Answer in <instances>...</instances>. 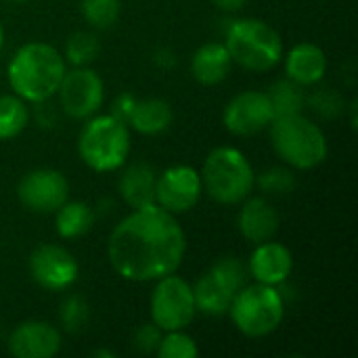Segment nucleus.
<instances>
[{"label":"nucleus","mask_w":358,"mask_h":358,"mask_svg":"<svg viewBox=\"0 0 358 358\" xmlns=\"http://www.w3.org/2000/svg\"><path fill=\"white\" fill-rule=\"evenodd\" d=\"M174 122V111L164 99H141L128 120V128L143 136H155L166 132Z\"/></svg>","instance_id":"21"},{"label":"nucleus","mask_w":358,"mask_h":358,"mask_svg":"<svg viewBox=\"0 0 358 358\" xmlns=\"http://www.w3.org/2000/svg\"><path fill=\"white\" fill-rule=\"evenodd\" d=\"M162 336H164V331H162L155 323H145V325H141V327L134 331V336H132V346H134V350H138V352H143V355H151V352L157 350Z\"/></svg>","instance_id":"31"},{"label":"nucleus","mask_w":358,"mask_h":358,"mask_svg":"<svg viewBox=\"0 0 358 358\" xmlns=\"http://www.w3.org/2000/svg\"><path fill=\"white\" fill-rule=\"evenodd\" d=\"M153 61H155L157 67L170 69V67L176 65V55H174V50H170V48H157L155 55H153Z\"/></svg>","instance_id":"33"},{"label":"nucleus","mask_w":358,"mask_h":358,"mask_svg":"<svg viewBox=\"0 0 358 358\" xmlns=\"http://www.w3.org/2000/svg\"><path fill=\"white\" fill-rule=\"evenodd\" d=\"M224 46L233 59V65L256 73L275 69L285 52L281 34L271 23L256 17L227 21Z\"/></svg>","instance_id":"3"},{"label":"nucleus","mask_w":358,"mask_h":358,"mask_svg":"<svg viewBox=\"0 0 358 358\" xmlns=\"http://www.w3.org/2000/svg\"><path fill=\"white\" fill-rule=\"evenodd\" d=\"M78 134V155L94 172H115L130 155V128L111 113L84 120Z\"/></svg>","instance_id":"6"},{"label":"nucleus","mask_w":358,"mask_h":358,"mask_svg":"<svg viewBox=\"0 0 358 358\" xmlns=\"http://www.w3.org/2000/svg\"><path fill=\"white\" fill-rule=\"evenodd\" d=\"M2 44H4V29H2V25H0V48H2Z\"/></svg>","instance_id":"36"},{"label":"nucleus","mask_w":358,"mask_h":358,"mask_svg":"<svg viewBox=\"0 0 358 358\" xmlns=\"http://www.w3.org/2000/svg\"><path fill=\"white\" fill-rule=\"evenodd\" d=\"M88 319H90V306H88V302L82 296L71 294V296H67L61 302L59 323H61V329L63 331H67V334H80L86 327Z\"/></svg>","instance_id":"28"},{"label":"nucleus","mask_w":358,"mask_h":358,"mask_svg":"<svg viewBox=\"0 0 358 358\" xmlns=\"http://www.w3.org/2000/svg\"><path fill=\"white\" fill-rule=\"evenodd\" d=\"M203 195V185L199 170L193 166H170L162 174H157L155 180V203L178 216L189 210H193Z\"/></svg>","instance_id":"13"},{"label":"nucleus","mask_w":358,"mask_h":358,"mask_svg":"<svg viewBox=\"0 0 358 358\" xmlns=\"http://www.w3.org/2000/svg\"><path fill=\"white\" fill-rule=\"evenodd\" d=\"M29 124V109L17 94H0V141L17 138Z\"/></svg>","instance_id":"24"},{"label":"nucleus","mask_w":358,"mask_h":358,"mask_svg":"<svg viewBox=\"0 0 358 358\" xmlns=\"http://www.w3.org/2000/svg\"><path fill=\"white\" fill-rule=\"evenodd\" d=\"M80 10L84 21L94 29H109L122 13V0H82Z\"/></svg>","instance_id":"27"},{"label":"nucleus","mask_w":358,"mask_h":358,"mask_svg":"<svg viewBox=\"0 0 358 358\" xmlns=\"http://www.w3.org/2000/svg\"><path fill=\"white\" fill-rule=\"evenodd\" d=\"M271 105L275 109V117L279 115H292V113H302L306 107V92L304 86L296 84L289 78L277 80L268 90H266Z\"/></svg>","instance_id":"23"},{"label":"nucleus","mask_w":358,"mask_h":358,"mask_svg":"<svg viewBox=\"0 0 358 358\" xmlns=\"http://www.w3.org/2000/svg\"><path fill=\"white\" fill-rule=\"evenodd\" d=\"M294 271V254L292 250L275 239L262 241L254 245V252L250 254L248 262V275L256 283L281 287Z\"/></svg>","instance_id":"16"},{"label":"nucleus","mask_w":358,"mask_h":358,"mask_svg":"<svg viewBox=\"0 0 358 358\" xmlns=\"http://www.w3.org/2000/svg\"><path fill=\"white\" fill-rule=\"evenodd\" d=\"M256 187L264 195H287L296 187V174L289 166H273L256 174Z\"/></svg>","instance_id":"30"},{"label":"nucleus","mask_w":358,"mask_h":358,"mask_svg":"<svg viewBox=\"0 0 358 358\" xmlns=\"http://www.w3.org/2000/svg\"><path fill=\"white\" fill-rule=\"evenodd\" d=\"M203 193L216 203L239 206L256 189V170L237 147L222 145L208 153L199 170Z\"/></svg>","instance_id":"5"},{"label":"nucleus","mask_w":358,"mask_h":358,"mask_svg":"<svg viewBox=\"0 0 358 358\" xmlns=\"http://www.w3.org/2000/svg\"><path fill=\"white\" fill-rule=\"evenodd\" d=\"M155 180H157V172L149 164L136 162L124 168V172L120 174L117 180L120 197L132 210L151 206L155 203Z\"/></svg>","instance_id":"20"},{"label":"nucleus","mask_w":358,"mask_h":358,"mask_svg":"<svg viewBox=\"0 0 358 358\" xmlns=\"http://www.w3.org/2000/svg\"><path fill=\"white\" fill-rule=\"evenodd\" d=\"M8 2H27V0H8Z\"/></svg>","instance_id":"37"},{"label":"nucleus","mask_w":358,"mask_h":358,"mask_svg":"<svg viewBox=\"0 0 358 358\" xmlns=\"http://www.w3.org/2000/svg\"><path fill=\"white\" fill-rule=\"evenodd\" d=\"M61 346V329L48 321H23L8 336V352L15 358H52Z\"/></svg>","instance_id":"15"},{"label":"nucleus","mask_w":358,"mask_h":358,"mask_svg":"<svg viewBox=\"0 0 358 358\" xmlns=\"http://www.w3.org/2000/svg\"><path fill=\"white\" fill-rule=\"evenodd\" d=\"M55 96H59V105L67 117L88 120L103 107L105 84L103 78L88 65L71 67L65 71Z\"/></svg>","instance_id":"10"},{"label":"nucleus","mask_w":358,"mask_h":358,"mask_svg":"<svg viewBox=\"0 0 358 358\" xmlns=\"http://www.w3.org/2000/svg\"><path fill=\"white\" fill-rule=\"evenodd\" d=\"M19 203L34 214H55L69 199V182L55 168H36L17 182Z\"/></svg>","instance_id":"11"},{"label":"nucleus","mask_w":358,"mask_h":358,"mask_svg":"<svg viewBox=\"0 0 358 358\" xmlns=\"http://www.w3.org/2000/svg\"><path fill=\"white\" fill-rule=\"evenodd\" d=\"M273 120L275 109L268 94L262 90H243L235 94L222 111V124L235 136H254L264 132Z\"/></svg>","instance_id":"14"},{"label":"nucleus","mask_w":358,"mask_h":358,"mask_svg":"<svg viewBox=\"0 0 358 358\" xmlns=\"http://www.w3.org/2000/svg\"><path fill=\"white\" fill-rule=\"evenodd\" d=\"M92 357H105V358H115V352H111V350H105V348H101V350H94V352H92Z\"/></svg>","instance_id":"35"},{"label":"nucleus","mask_w":358,"mask_h":358,"mask_svg":"<svg viewBox=\"0 0 358 358\" xmlns=\"http://www.w3.org/2000/svg\"><path fill=\"white\" fill-rule=\"evenodd\" d=\"M233 59L224 42H206L191 57V76L203 86H216L229 78Z\"/></svg>","instance_id":"19"},{"label":"nucleus","mask_w":358,"mask_h":358,"mask_svg":"<svg viewBox=\"0 0 358 358\" xmlns=\"http://www.w3.org/2000/svg\"><path fill=\"white\" fill-rule=\"evenodd\" d=\"M306 105L313 113H317L321 120H338L346 113V96L338 88H317L310 94H306Z\"/></svg>","instance_id":"26"},{"label":"nucleus","mask_w":358,"mask_h":358,"mask_svg":"<svg viewBox=\"0 0 358 358\" xmlns=\"http://www.w3.org/2000/svg\"><path fill=\"white\" fill-rule=\"evenodd\" d=\"M285 78L294 80L300 86H317L325 80L327 73V55L319 44L300 42L292 50L283 52Z\"/></svg>","instance_id":"18"},{"label":"nucleus","mask_w":358,"mask_h":358,"mask_svg":"<svg viewBox=\"0 0 358 358\" xmlns=\"http://www.w3.org/2000/svg\"><path fill=\"white\" fill-rule=\"evenodd\" d=\"M136 96L134 94H130V92H124V94H120L115 101H113V105H111V115L113 117H117L120 122H124V124H128V120H130V115H132V111H134V105H136Z\"/></svg>","instance_id":"32"},{"label":"nucleus","mask_w":358,"mask_h":358,"mask_svg":"<svg viewBox=\"0 0 358 358\" xmlns=\"http://www.w3.org/2000/svg\"><path fill=\"white\" fill-rule=\"evenodd\" d=\"M237 214V229L245 241L258 245L262 241L275 239L281 227L279 212L266 197H248L241 203Z\"/></svg>","instance_id":"17"},{"label":"nucleus","mask_w":358,"mask_h":358,"mask_svg":"<svg viewBox=\"0 0 358 358\" xmlns=\"http://www.w3.org/2000/svg\"><path fill=\"white\" fill-rule=\"evenodd\" d=\"M65 71L67 63L63 52H59L52 44L25 42L13 52L6 65V80L13 94L25 103L38 105L57 94Z\"/></svg>","instance_id":"2"},{"label":"nucleus","mask_w":358,"mask_h":358,"mask_svg":"<svg viewBox=\"0 0 358 358\" xmlns=\"http://www.w3.org/2000/svg\"><path fill=\"white\" fill-rule=\"evenodd\" d=\"M153 283L155 287L149 300L151 323H155L162 331L187 329L197 315L193 285L176 273L166 275Z\"/></svg>","instance_id":"9"},{"label":"nucleus","mask_w":358,"mask_h":358,"mask_svg":"<svg viewBox=\"0 0 358 358\" xmlns=\"http://www.w3.org/2000/svg\"><path fill=\"white\" fill-rule=\"evenodd\" d=\"M248 281V266L235 258H218L193 285L197 313L208 317H222L229 313V306L235 294Z\"/></svg>","instance_id":"8"},{"label":"nucleus","mask_w":358,"mask_h":358,"mask_svg":"<svg viewBox=\"0 0 358 358\" xmlns=\"http://www.w3.org/2000/svg\"><path fill=\"white\" fill-rule=\"evenodd\" d=\"M268 130L277 157L292 170H313L327 159V136L323 128L304 113L279 115Z\"/></svg>","instance_id":"4"},{"label":"nucleus","mask_w":358,"mask_h":358,"mask_svg":"<svg viewBox=\"0 0 358 358\" xmlns=\"http://www.w3.org/2000/svg\"><path fill=\"white\" fill-rule=\"evenodd\" d=\"M101 52V42L92 31H76L67 38L63 59L71 67H86L90 65Z\"/></svg>","instance_id":"25"},{"label":"nucleus","mask_w":358,"mask_h":358,"mask_svg":"<svg viewBox=\"0 0 358 358\" xmlns=\"http://www.w3.org/2000/svg\"><path fill=\"white\" fill-rule=\"evenodd\" d=\"M31 281L46 292H63L69 289L80 275L78 260L73 254L57 243L38 245L27 260Z\"/></svg>","instance_id":"12"},{"label":"nucleus","mask_w":358,"mask_h":358,"mask_svg":"<svg viewBox=\"0 0 358 358\" xmlns=\"http://www.w3.org/2000/svg\"><path fill=\"white\" fill-rule=\"evenodd\" d=\"M245 2H248V0H212V4H214L218 10H222V13H229V15H233V13H239V10L245 6Z\"/></svg>","instance_id":"34"},{"label":"nucleus","mask_w":358,"mask_h":358,"mask_svg":"<svg viewBox=\"0 0 358 358\" xmlns=\"http://www.w3.org/2000/svg\"><path fill=\"white\" fill-rule=\"evenodd\" d=\"M155 355L159 358H197L199 357V346L187 334V329L164 331Z\"/></svg>","instance_id":"29"},{"label":"nucleus","mask_w":358,"mask_h":358,"mask_svg":"<svg viewBox=\"0 0 358 358\" xmlns=\"http://www.w3.org/2000/svg\"><path fill=\"white\" fill-rule=\"evenodd\" d=\"M94 227V210L86 201L67 199L55 212V231L61 239L84 237Z\"/></svg>","instance_id":"22"},{"label":"nucleus","mask_w":358,"mask_h":358,"mask_svg":"<svg viewBox=\"0 0 358 358\" xmlns=\"http://www.w3.org/2000/svg\"><path fill=\"white\" fill-rule=\"evenodd\" d=\"M227 315L241 336L252 340L266 338L275 334L285 319V298L279 287L254 281L235 294Z\"/></svg>","instance_id":"7"},{"label":"nucleus","mask_w":358,"mask_h":358,"mask_svg":"<svg viewBox=\"0 0 358 358\" xmlns=\"http://www.w3.org/2000/svg\"><path fill=\"white\" fill-rule=\"evenodd\" d=\"M185 254V229L157 203L132 210L113 227L107 241L111 268L130 283H153L176 273Z\"/></svg>","instance_id":"1"}]
</instances>
